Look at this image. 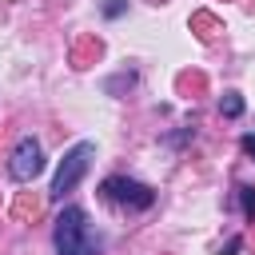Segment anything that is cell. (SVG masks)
<instances>
[{
    "instance_id": "1",
    "label": "cell",
    "mask_w": 255,
    "mask_h": 255,
    "mask_svg": "<svg viewBox=\"0 0 255 255\" xmlns=\"http://www.w3.org/2000/svg\"><path fill=\"white\" fill-rule=\"evenodd\" d=\"M52 243H56V255H96L100 251V239L92 235L84 207H64L56 215Z\"/></svg>"
},
{
    "instance_id": "2",
    "label": "cell",
    "mask_w": 255,
    "mask_h": 255,
    "mask_svg": "<svg viewBox=\"0 0 255 255\" xmlns=\"http://www.w3.org/2000/svg\"><path fill=\"white\" fill-rule=\"evenodd\" d=\"M92 159H96V143H88V139H80L64 159H60V167H56V175H52V199H64L84 175H88V167H92Z\"/></svg>"
},
{
    "instance_id": "3",
    "label": "cell",
    "mask_w": 255,
    "mask_h": 255,
    "mask_svg": "<svg viewBox=\"0 0 255 255\" xmlns=\"http://www.w3.org/2000/svg\"><path fill=\"white\" fill-rule=\"evenodd\" d=\"M100 195L108 203L124 207V211H147L155 203V191L147 183H139V179H128V175H108L104 187H100Z\"/></svg>"
},
{
    "instance_id": "4",
    "label": "cell",
    "mask_w": 255,
    "mask_h": 255,
    "mask_svg": "<svg viewBox=\"0 0 255 255\" xmlns=\"http://www.w3.org/2000/svg\"><path fill=\"white\" fill-rule=\"evenodd\" d=\"M40 171H44V151H40V143H36L32 135H20L16 147H12V155H8V175H12L16 183H32Z\"/></svg>"
},
{
    "instance_id": "5",
    "label": "cell",
    "mask_w": 255,
    "mask_h": 255,
    "mask_svg": "<svg viewBox=\"0 0 255 255\" xmlns=\"http://www.w3.org/2000/svg\"><path fill=\"white\" fill-rule=\"evenodd\" d=\"M219 116H227V120H235V116H243V96H235V92H227V96L219 100Z\"/></svg>"
},
{
    "instance_id": "6",
    "label": "cell",
    "mask_w": 255,
    "mask_h": 255,
    "mask_svg": "<svg viewBox=\"0 0 255 255\" xmlns=\"http://www.w3.org/2000/svg\"><path fill=\"white\" fill-rule=\"evenodd\" d=\"M239 199H243V215L255 219V187H239Z\"/></svg>"
},
{
    "instance_id": "7",
    "label": "cell",
    "mask_w": 255,
    "mask_h": 255,
    "mask_svg": "<svg viewBox=\"0 0 255 255\" xmlns=\"http://www.w3.org/2000/svg\"><path fill=\"white\" fill-rule=\"evenodd\" d=\"M239 147H243V151H247V155H251V159H255V131H247V135H243V139H239Z\"/></svg>"
},
{
    "instance_id": "8",
    "label": "cell",
    "mask_w": 255,
    "mask_h": 255,
    "mask_svg": "<svg viewBox=\"0 0 255 255\" xmlns=\"http://www.w3.org/2000/svg\"><path fill=\"white\" fill-rule=\"evenodd\" d=\"M104 12H108V16H120V12H124V0H112V4L104 8Z\"/></svg>"
},
{
    "instance_id": "9",
    "label": "cell",
    "mask_w": 255,
    "mask_h": 255,
    "mask_svg": "<svg viewBox=\"0 0 255 255\" xmlns=\"http://www.w3.org/2000/svg\"><path fill=\"white\" fill-rule=\"evenodd\" d=\"M235 251H239V239H231V243L223 247V255H235Z\"/></svg>"
}]
</instances>
